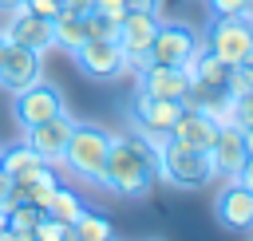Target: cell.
<instances>
[{"mask_svg":"<svg viewBox=\"0 0 253 241\" xmlns=\"http://www.w3.org/2000/svg\"><path fill=\"white\" fill-rule=\"evenodd\" d=\"M154 178H158V150L154 146H146L142 138H111L99 186H107L119 198H142Z\"/></svg>","mask_w":253,"mask_h":241,"instance_id":"cell-1","label":"cell"},{"mask_svg":"<svg viewBox=\"0 0 253 241\" xmlns=\"http://www.w3.org/2000/svg\"><path fill=\"white\" fill-rule=\"evenodd\" d=\"M107 150H111V134H107L103 126L75 122L71 134H67V146H63V162H67L79 178H87V182H103Z\"/></svg>","mask_w":253,"mask_h":241,"instance_id":"cell-2","label":"cell"},{"mask_svg":"<svg viewBox=\"0 0 253 241\" xmlns=\"http://www.w3.org/2000/svg\"><path fill=\"white\" fill-rule=\"evenodd\" d=\"M213 174H217V166H213L210 150H186L170 138L158 150V178H166L178 190H202Z\"/></svg>","mask_w":253,"mask_h":241,"instance_id":"cell-3","label":"cell"},{"mask_svg":"<svg viewBox=\"0 0 253 241\" xmlns=\"http://www.w3.org/2000/svg\"><path fill=\"white\" fill-rule=\"evenodd\" d=\"M206 47L221 63L241 67L245 59H253V24H245L241 16H213V24L206 32Z\"/></svg>","mask_w":253,"mask_h":241,"instance_id":"cell-4","label":"cell"},{"mask_svg":"<svg viewBox=\"0 0 253 241\" xmlns=\"http://www.w3.org/2000/svg\"><path fill=\"white\" fill-rule=\"evenodd\" d=\"M194 47H198V36H194L186 24H158V32H154V40H150V47H146V63L182 67Z\"/></svg>","mask_w":253,"mask_h":241,"instance_id":"cell-5","label":"cell"},{"mask_svg":"<svg viewBox=\"0 0 253 241\" xmlns=\"http://www.w3.org/2000/svg\"><path fill=\"white\" fill-rule=\"evenodd\" d=\"M71 55L91 79H119L126 71V55H123L119 40H83Z\"/></svg>","mask_w":253,"mask_h":241,"instance_id":"cell-6","label":"cell"},{"mask_svg":"<svg viewBox=\"0 0 253 241\" xmlns=\"http://www.w3.org/2000/svg\"><path fill=\"white\" fill-rule=\"evenodd\" d=\"M154 32H158V16H154V12H126V16L119 20L115 40H119L126 63H138V67L146 63V47H150Z\"/></svg>","mask_w":253,"mask_h":241,"instance_id":"cell-7","label":"cell"},{"mask_svg":"<svg viewBox=\"0 0 253 241\" xmlns=\"http://www.w3.org/2000/svg\"><path fill=\"white\" fill-rule=\"evenodd\" d=\"M59 111H63V99L51 83H32V87L16 91V122L20 126H36V122H43Z\"/></svg>","mask_w":253,"mask_h":241,"instance_id":"cell-8","label":"cell"},{"mask_svg":"<svg viewBox=\"0 0 253 241\" xmlns=\"http://www.w3.org/2000/svg\"><path fill=\"white\" fill-rule=\"evenodd\" d=\"M71 119L59 111V115H51V119H43V122H36V126H24L28 130V146L43 158V162H63V146H67V134H71Z\"/></svg>","mask_w":253,"mask_h":241,"instance_id":"cell-9","label":"cell"},{"mask_svg":"<svg viewBox=\"0 0 253 241\" xmlns=\"http://www.w3.org/2000/svg\"><path fill=\"white\" fill-rule=\"evenodd\" d=\"M4 40H8V43H20V47H32V51H40V55L55 47L51 20H43V16H32V12H24V8H16L12 24L4 28Z\"/></svg>","mask_w":253,"mask_h":241,"instance_id":"cell-10","label":"cell"},{"mask_svg":"<svg viewBox=\"0 0 253 241\" xmlns=\"http://www.w3.org/2000/svg\"><path fill=\"white\" fill-rule=\"evenodd\" d=\"M182 115V99H154L146 91L134 95V130H158L170 134L174 119Z\"/></svg>","mask_w":253,"mask_h":241,"instance_id":"cell-11","label":"cell"},{"mask_svg":"<svg viewBox=\"0 0 253 241\" xmlns=\"http://www.w3.org/2000/svg\"><path fill=\"white\" fill-rule=\"evenodd\" d=\"M0 83L16 95L32 83H40V51L32 47H20V43H8V55L0 63Z\"/></svg>","mask_w":253,"mask_h":241,"instance_id":"cell-12","label":"cell"},{"mask_svg":"<svg viewBox=\"0 0 253 241\" xmlns=\"http://www.w3.org/2000/svg\"><path fill=\"white\" fill-rule=\"evenodd\" d=\"M213 134H217V122H210L202 111L194 107H182V115L174 119L170 126V142L186 146V150H210L213 146Z\"/></svg>","mask_w":253,"mask_h":241,"instance_id":"cell-13","label":"cell"},{"mask_svg":"<svg viewBox=\"0 0 253 241\" xmlns=\"http://www.w3.org/2000/svg\"><path fill=\"white\" fill-rule=\"evenodd\" d=\"M190 87V75L182 67H158V63H142V79L138 91L154 95V99H182Z\"/></svg>","mask_w":253,"mask_h":241,"instance_id":"cell-14","label":"cell"},{"mask_svg":"<svg viewBox=\"0 0 253 241\" xmlns=\"http://www.w3.org/2000/svg\"><path fill=\"white\" fill-rule=\"evenodd\" d=\"M217 221L221 225H229V229H253V190H245V186H225L221 194H217Z\"/></svg>","mask_w":253,"mask_h":241,"instance_id":"cell-15","label":"cell"},{"mask_svg":"<svg viewBox=\"0 0 253 241\" xmlns=\"http://www.w3.org/2000/svg\"><path fill=\"white\" fill-rule=\"evenodd\" d=\"M210 158H213V166H217V174H237V166L249 158L245 154V138H241V126H233V122H225V126H217V134H213V146H210Z\"/></svg>","mask_w":253,"mask_h":241,"instance_id":"cell-16","label":"cell"},{"mask_svg":"<svg viewBox=\"0 0 253 241\" xmlns=\"http://www.w3.org/2000/svg\"><path fill=\"white\" fill-rule=\"evenodd\" d=\"M40 166H43V158H40L28 142H12V146L0 150V170H4L8 178H28V174H36Z\"/></svg>","mask_w":253,"mask_h":241,"instance_id":"cell-17","label":"cell"},{"mask_svg":"<svg viewBox=\"0 0 253 241\" xmlns=\"http://www.w3.org/2000/svg\"><path fill=\"white\" fill-rule=\"evenodd\" d=\"M83 209H87V205L79 201V194H71V190H63V186H55L51 198H47V205H43V213H47L51 221H59V225H75V217H79Z\"/></svg>","mask_w":253,"mask_h":241,"instance_id":"cell-18","label":"cell"},{"mask_svg":"<svg viewBox=\"0 0 253 241\" xmlns=\"http://www.w3.org/2000/svg\"><path fill=\"white\" fill-rule=\"evenodd\" d=\"M51 32H55V47H67V51H75L83 40H87V28H83V16H75V12H59L55 20H51Z\"/></svg>","mask_w":253,"mask_h":241,"instance_id":"cell-19","label":"cell"},{"mask_svg":"<svg viewBox=\"0 0 253 241\" xmlns=\"http://www.w3.org/2000/svg\"><path fill=\"white\" fill-rule=\"evenodd\" d=\"M75 237L79 241H115V229H111V221L103 217V213H95V209H83L79 217H75Z\"/></svg>","mask_w":253,"mask_h":241,"instance_id":"cell-20","label":"cell"},{"mask_svg":"<svg viewBox=\"0 0 253 241\" xmlns=\"http://www.w3.org/2000/svg\"><path fill=\"white\" fill-rule=\"evenodd\" d=\"M83 28H87V40H115V32H119V24L107 12H99V8H91L83 16Z\"/></svg>","mask_w":253,"mask_h":241,"instance_id":"cell-21","label":"cell"},{"mask_svg":"<svg viewBox=\"0 0 253 241\" xmlns=\"http://www.w3.org/2000/svg\"><path fill=\"white\" fill-rule=\"evenodd\" d=\"M40 217H43V209H40V205L20 201V205H12V209H8V229H36V225H40Z\"/></svg>","mask_w":253,"mask_h":241,"instance_id":"cell-22","label":"cell"},{"mask_svg":"<svg viewBox=\"0 0 253 241\" xmlns=\"http://www.w3.org/2000/svg\"><path fill=\"white\" fill-rule=\"evenodd\" d=\"M32 237H36V241H79L71 225H59V221H51L47 213L40 217V225L32 229Z\"/></svg>","mask_w":253,"mask_h":241,"instance_id":"cell-23","label":"cell"},{"mask_svg":"<svg viewBox=\"0 0 253 241\" xmlns=\"http://www.w3.org/2000/svg\"><path fill=\"white\" fill-rule=\"evenodd\" d=\"M233 126H253V91L233 95Z\"/></svg>","mask_w":253,"mask_h":241,"instance_id":"cell-24","label":"cell"},{"mask_svg":"<svg viewBox=\"0 0 253 241\" xmlns=\"http://www.w3.org/2000/svg\"><path fill=\"white\" fill-rule=\"evenodd\" d=\"M20 8H24V12H32V16H43V20H55V16L63 12V0H24Z\"/></svg>","mask_w":253,"mask_h":241,"instance_id":"cell-25","label":"cell"},{"mask_svg":"<svg viewBox=\"0 0 253 241\" xmlns=\"http://www.w3.org/2000/svg\"><path fill=\"white\" fill-rule=\"evenodd\" d=\"M206 4H210V12H213V16H237L249 0H206Z\"/></svg>","mask_w":253,"mask_h":241,"instance_id":"cell-26","label":"cell"},{"mask_svg":"<svg viewBox=\"0 0 253 241\" xmlns=\"http://www.w3.org/2000/svg\"><path fill=\"white\" fill-rule=\"evenodd\" d=\"M95 8H99V12H107V16L115 20V24H119V20L126 16V4H123V0H95Z\"/></svg>","mask_w":253,"mask_h":241,"instance_id":"cell-27","label":"cell"},{"mask_svg":"<svg viewBox=\"0 0 253 241\" xmlns=\"http://www.w3.org/2000/svg\"><path fill=\"white\" fill-rule=\"evenodd\" d=\"M233 182H237V186H245V190H253V154H249V158H245V162L237 166Z\"/></svg>","mask_w":253,"mask_h":241,"instance_id":"cell-28","label":"cell"},{"mask_svg":"<svg viewBox=\"0 0 253 241\" xmlns=\"http://www.w3.org/2000/svg\"><path fill=\"white\" fill-rule=\"evenodd\" d=\"M123 4H126V12H158L162 0H123Z\"/></svg>","mask_w":253,"mask_h":241,"instance_id":"cell-29","label":"cell"},{"mask_svg":"<svg viewBox=\"0 0 253 241\" xmlns=\"http://www.w3.org/2000/svg\"><path fill=\"white\" fill-rule=\"evenodd\" d=\"M63 8H67V12H75V16H87V12L95 8V0H63Z\"/></svg>","mask_w":253,"mask_h":241,"instance_id":"cell-30","label":"cell"},{"mask_svg":"<svg viewBox=\"0 0 253 241\" xmlns=\"http://www.w3.org/2000/svg\"><path fill=\"white\" fill-rule=\"evenodd\" d=\"M8 186H12V178L0 170V209H4V198H8Z\"/></svg>","mask_w":253,"mask_h":241,"instance_id":"cell-31","label":"cell"},{"mask_svg":"<svg viewBox=\"0 0 253 241\" xmlns=\"http://www.w3.org/2000/svg\"><path fill=\"white\" fill-rule=\"evenodd\" d=\"M241 138H245V154H253V126H241Z\"/></svg>","mask_w":253,"mask_h":241,"instance_id":"cell-32","label":"cell"},{"mask_svg":"<svg viewBox=\"0 0 253 241\" xmlns=\"http://www.w3.org/2000/svg\"><path fill=\"white\" fill-rule=\"evenodd\" d=\"M20 4H24V0H0V8H8V12H16Z\"/></svg>","mask_w":253,"mask_h":241,"instance_id":"cell-33","label":"cell"},{"mask_svg":"<svg viewBox=\"0 0 253 241\" xmlns=\"http://www.w3.org/2000/svg\"><path fill=\"white\" fill-rule=\"evenodd\" d=\"M4 55H8V40H4V32H0V63H4Z\"/></svg>","mask_w":253,"mask_h":241,"instance_id":"cell-34","label":"cell"},{"mask_svg":"<svg viewBox=\"0 0 253 241\" xmlns=\"http://www.w3.org/2000/svg\"><path fill=\"white\" fill-rule=\"evenodd\" d=\"M4 229H8V213L0 209V233H4Z\"/></svg>","mask_w":253,"mask_h":241,"instance_id":"cell-35","label":"cell"},{"mask_svg":"<svg viewBox=\"0 0 253 241\" xmlns=\"http://www.w3.org/2000/svg\"><path fill=\"white\" fill-rule=\"evenodd\" d=\"M241 67H245V71H249V79H253V59H245V63H241Z\"/></svg>","mask_w":253,"mask_h":241,"instance_id":"cell-36","label":"cell"}]
</instances>
